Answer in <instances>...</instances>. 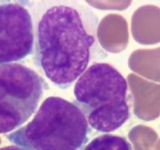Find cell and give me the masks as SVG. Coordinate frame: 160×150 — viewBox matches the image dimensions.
Listing matches in <instances>:
<instances>
[{
	"instance_id": "7",
	"label": "cell",
	"mask_w": 160,
	"mask_h": 150,
	"mask_svg": "<svg viewBox=\"0 0 160 150\" xmlns=\"http://www.w3.org/2000/svg\"><path fill=\"white\" fill-rule=\"evenodd\" d=\"M0 150H29L28 148H23V147L18 146V145H10V146H6L3 148H1Z\"/></svg>"
},
{
	"instance_id": "5",
	"label": "cell",
	"mask_w": 160,
	"mask_h": 150,
	"mask_svg": "<svg viewBox=\"0 0 160 150\" xmlns=\"http://www.w3.org/2000/svg\"><path fill=\"white\" fill-rule=\"evenodd\" d=\"M24 3L0 4V66L19 62L33 53V18Z\"/></svg>"
},
{
	"instance_id": "8",
	"label": "cell",
	"mask_w": 160,
	"mask_h": 150,
	"mask_svg": "<svg viewBox=\"0 0 160 150\" xmlns=\"http://www.w3.org/2000/svg\"><path fill=\"white\" fill-rule=\"evenodd\" d=\"M157 149H158V150H160V142H159V145H158V148H157Z\"/></svg>"
},
{
	"instance_id": "4",
	"label": "cell",
	"mask_w": 160,
	"mask_h": 150,
	"mask_svg": "<svg viewBox=\"0 0 160 150\" xmlns=\"http://www.w3.org/2000/svg\"><path fill=\"white\" fill-rule=\"evenodd\" d=\"M47 89L43 77L30 67L16 63L0 66V134L26 123Z\"/></svg>"
},
{
	"instance_id": "6",
	"label": "cell",
	"mask_w": 160,
	"mask_h": 150,
	"mask_svg": "<svg viewBox=\"0 0 160 150\" xmlns=\"http://www.w3.org/2000/svg\"><path fill=\"white\" fill-rule=\"evenodd\" d=\"M82 150H133L125 137L105 134L94 138Z\"/></svg>"
},
{
	"instance_id": "2",
	"label": "cell",
	"mask_w": 160,
	"mask_h": 150,
	"mask_svg": "<svg viewBox=\"0 0 160 150\" xmlns=\"http://www.w3.org/2000/svg\"><path fill=\"white\" fill-rule=\"evenodd\" d=\"M74 96L89 125L99 132L116 131L131 117L128 84L109 63L90 65L75 82Z\"/></svg>"
},
{
	"instance_id": "1",
	"label": "cell",
	"mask_w": 160,
	"mask_h": 150,
	"mask_svg": "<svg viewBox=\"0 0 160 150\" xmlns=\"http://www.w3.org/2000/svg\"><path fill=\"white\" fill-rule=\"evenodd\" d=\"M34 13V63L51 83L70 88L92 62L107 57L98 39L99 19L76 1L41 2ZM34 22V21H33Z\"/></svg>"
},
{
	"instance_id": "3",
	"label": "cell",
	"mask_w": 160,
	"mask_h": 150,
	"mask_svg": "<svg viewBox=\"0 0 160 150\" xmlns=\"http://www.w3.org/2000/svg\"><path fill=\"white\" fill-rule=\"evenodd\" d=\"M90 131L85 115L74 102L50 96L32 121L7 138L29 150H79L88 141Z\"/></svg>"
}]
</instances>
